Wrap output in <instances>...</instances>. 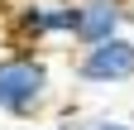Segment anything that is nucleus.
Returning <instances> with one entry per match:
<instances>
[{
  "label": "nucleus",
  "instance_id": "20e7f679",
  "mask_svg": "<svg viewBox=\"0 0 134 130\" xmlns=\"http://www.w3.org/2000/svg\"><path fill=\"white\" fill-rule=\"evenodd\" d=\"M77 77L91 87H115V82H129L134 77V39L120 34V39H105V43H91L77 53Z\"/></svg>",
  "mask_w": 134,
  "mask_h": 130
},
{
  "label": "nucleus",
  "instance_id": "f257e3e1",
  "mask_svg": "<svg viewBox=\"0 0 134 130\" xmlns=\"http://www.w3.org/2000/svg\"><path fill=\"white\" fill-rule=\"evenodd\" d=\"M53 96V68L43 53L14 48L0 53V116L10 121H34Z\"/></svg>",
  "mask_w": 134,
  "mask_h": 130
},
{
  "label": "nucleus",
  "instance_id": "39448f33",
  "mask_svg": "<svg viewBox=\"0 0 134 130\" xmlns=\"http://www.w3.org/2000/svg\"><path fill=\"white\" fill-rule=\"evenodd\" d=\"M86 130H134L129 121H110V116H96V121H86Z\"/></svg>",
  "mask_w": 134,
  "mask_h": 130
},
{
  "label": "nucleus",
  "instance_id": "f03ea898",
  "mask_svg": "<svg viewBox=\"0 0 134 130\" xmlns=\"http://www.w3.org/2000/svg\"><path fill=\"white\" fill-rule=\"evenodd\" d=\"M48 39H72V0H24L10 10V43L38 48Z\"/></svg>",
  "mask_w": 134,
  "mask_h": 130
},
{
  "label": "nucleus",
  "instance_id": "423d86ee",
  "mask_svg": "<svg viewBox=\"0 0 134 130\" xmlns=\"http://www.w3.org/2000/svg\"><path fill=\"white\" fill-rule=\"evenodd\" d=\"M58 130H86V125H58Z\"/></svg>",
  "mask_w": 134,
  "mask_h": 130
},
{
  "label": "nucleus",
  "instance_id": "7ed1b4c3",
  "mask_svg": "<svg viewBox=\"0 0 134 130\" xmlns=\"http://www.w3.org/2000/svg\"><path fill=\"white\" fill-rule=\"evenodd\" d=\"M129 19H134L129 0H72V43L91 48V43L120 39Z\"/></svg>",
  "mask_w": 134,
  "mask_h": 130
}]
</instances>
